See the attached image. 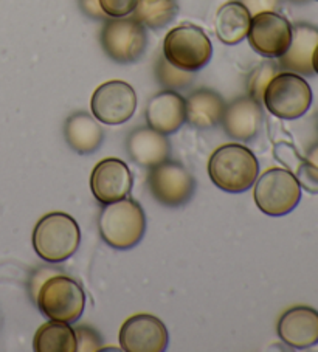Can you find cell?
<instances>
[{
    "label": "cell",
    "mask_w": 318,
    "mask_h": 352,
    "mask_svg": "<svg viewBox=\"0 0 318 352\" xmlns=\"http://www.w3.org/2000/svg\"><path fill=\"white\" fill-rule=\"evenodd\" d=\"M33 349L36 352H76L75 329L63 321H48L34 333Z\"/></svg>",
    "instance_id": "7402d4cb"
},
{
    "label": "cell",
    "mask_w": 318,
    "mask_h": 352,
    "mask_svg": "<svg viewBox=\"0 0 318 352\" xmlns=\"http://www.w3.org/2000/svg\"><path fill=\"white\" fill-rule=\"evenodd\" d=\"M126 146L131 159L148 169L168 160L171 155V144L167 135L151 129L149 126L132 131Z\"/></svg>",
    "instance_id": "ac0fdd59"
},
{
    "label": "cell",
    "mask_w": 318,
    "mask_h": 352,
    "mask_svg": "<svg viewBox=\"0 0 318 352\" xmlns=\"http://www.w3.org/2000/svg\"><path fill=\"white\" fill-rule=\"evenodd\" d=\"M318 45V28L309 23H297L292 27V41L287 52L278 58V67L284 72L310 76L314 75L312 69V54Z\"/></svg>",
    "instance_id": "e0dca14e"
},
{
    "label": "cell",
    "mask_w": 318,
    "mask_h": 352,
    "mask_svg": "<svg viewBox=\"0 0 318 352\" xmlns=\"http://www.w3.org/2000/svg\"><path fill=\"white\" fill-rule=\"evenodd\" d=\"M76 333V351L79 352H95L101 351L103 340L95 329L89 326H78Z\"/></svg>",
    "instance_id": "484cf974"
},
{
    "label": "cell",
    "mask_w": 318,
    "mask_h": 352,
    "mask_svg": "<svg viewBox=\"0 0 318 352\" xmlns=\"http://www.w3.org/2000/svg\"><path fill=\"white\" fill-rule=\"evenodd\" d=\"M252 14L241 2H227L216 14L218 38L225 45H236L247 38Z\"/></svg>",
    "instance_id": "44dd1931"
},
{
    "label": "cell",
    "mask_w": 318,
    "mask_h": 352,
    "mask_svg": "<svg viewBox=\"0 0 318 352\" xmlns=\"http://www.w3.org/2000/svg\"><path fill=\"white\" fill-rule=\"evenodd\" d=\"M64 135L73 151L87 155L101 146L104 132L98 120L92 115L87 112H75L65 121Z\"/></svg>",
    "instance_id": "ffe728a7"
},
{
    "label": "cell",
    "mask_w": 318,
    "mask_h": 352,
    "mask_svg": "<svg viewBox=\"0 0 318 352\" xmlns=\"http://www.w3.org/2000/svg\"><path fill=\"white\" fill-rule=\"evenodd\" d=\"M317 2H318V0H317Z\"/></svg>",
    "instance_id": "e575fe53"
},
{
    "label": "cell",
    "mask_w": 318,
    "mask_h": 352,
    "mask_svg": "<svg viewBox=\"0 0 318 352\" xmlns=\"http://www.w3.org/2000/svg\"><path fill=\"white\" fill-rule=\"evenodd\" d=\"M258 174V159L242 144H224L211 154L208 162V175L211 182L225 192L240 194L250 190Z\"/></svg>",
    "instance_id": "6da1fadb"
},
{
    "label": "cell",
    "mask_w": 318,
    "mask_h": 352,
    "mask_svg": "<svg viewBox=\"0 0 318 352\" xmlns=\"http://www.w3.org/2000/svg\"><path fill=\"white\" fill-rule=\"evenodd\" d=\"M255 184V202L267 216L279 217L289 214L301 200V186L295 174L289 169H267Z\"/></svg>",
    "instance_id": "8992f818"
},
{
    "label": "cell",
    "mask_w": 318,
    "mask_h": 352,
    "mask_svg": "<svg viewBox=\"0 0 318 352\" xmlns=\"http://www.w3.org/2000/svg\"><path fill=\"white\" fill-rule=\"evenodd\" d=\"M267 111L281 120H297L309 111L312 90L301 75L281 72L268 82L262 96Z\"/></svg>",
    "instance_id": "52a82bcc"
},
{
    "label": "cell",
    "mask_w": 318,
    "mask_h": 352,
    "mask_svg": "<svg viewBox=\"0 0 318 352\" xmlns=\"http://www.w3.org/2000/svg\"><path fill=\"white\" fill-rule=\"evenodd\" d=\"M277 74H279L278 65L272 63V60H266V63L256 67L247 80V92L250 98H253L261 104L266 87Z\"/></svg>",
    "instance_id": "d4e9b609"
},
{
    "label": "cell",
    "mask_w": 318,
    "mask_h": 352,
    "mask_svg": "<svg viewBox=\"0 0 318 352\" xmlns=\"http://www.w3.org/2000/svg\"><path fill=\"white\" fill-rule=\"evenodd\" d=\"M54 275H58V272L54 269H41L38 273H34L33 281H32V294H33L34 300H36V295H38L42 284H44L48 278H52Z\"/></svg>",
    "instance_id": "4dcf8cb0"
},
{
    "label": "cell",
    "mask_w": 318,
    "mask_h": 352,
    "mask_svg": "<svg viewBox=\"0 0 318 352\" xmlns=\"http://www.w3.org/2000/svg\"><path fill=\"white\" fill-rule=\"evenodd\" d=\"M262 118L264 115L261 104L247 95L225 104L221 123L229 137L240 142H250L258 135Z\"/></svg>",
    "instance_id": "9a60e30c"
},
{
    "label": "cell",
    "mask_w": 318,
    "mask_h": 352,
    "mask_svg": "<svg viewBox=\"0 0 318 352\" xmlns=\"http://www.w3.org/2000/svg\"><path fill=\"white\" fill-rule=\"evenodd\" d=\"M79 7H81L83 13L92 17V19H96V21L107 19V16L104 14V11L101 10L100 0H79Z\"/></svg>",
    "instance_id": "f546056e"
},
{
    "label": "cell",
    "mask_w": 318,
    "mask_h": 352,
    "mask_svg": "<svg viewBox=\"0 0 318 352\" xmlns=\"http://www.w3.org/2000/svg\"><path fill=\"white\" fill-rule=\"evenodd\" d=\"M120 348L126 352H163L168 348V329L160 318L137 314L120 329Z\"/></svg>",
    "instance_id": "7c38bea8"
},
{
    "label": "cell",
    "mask_w": 318,
    "mask_h": 352,
    "mask_svg": "<svg viewBox=\"0 0 318 352\" xmlns=\"http://www.w3.org/2000/svg\"><path fill=\"white\" fill-rule=\"evenodd\" d=\"M306 162L318 168V144H315V146L309 151L308 155H306Z\"/></svg>",
    "instance_id": "1f68e13d"
},
{
    "label": "cell",
    "mask_w": 318,
    "mask_h": 352,
    "mask_svg": "<svg viewBox=\"0 0 318 352\" xmlns=\"http://www.w3.org/2000/svg\"><path fill=\"white\" fill-rule=\"evenodd\" d=\"M36 305L48 320L75 323L84 314L85 292L75 279L65 275H54L42 284Z\"/></svg>",
    "instance_id": "277c9868"
},
{
    "label": "cell",
    "mask_w": 318,
    "mask_h": 352,
    "mask_svg": "<svg viewBox=\"0 0 318 352\" xmlns=\"http://www.w3.org/2000/svg\"><path fill=\"white\" fill-rule=\"evenodd\" d=\"M103 241L117 250H129L140 244L146 233V216L134 199L125 197L104 205L98 217Z\"/></svg>",
    "instance_id": "7a4b0ae2"
},
{
    "label": "cell",
    "mask_w": 318,
    "mask_h": 352,
    "mask_svg": "<svg viewBox=\"0 0 318 352\" xmlns=\"http://www.w3.org/2000/svg\"><path fill=\"white\" fill-rule=\"evenodd\" d=\"M145 117L151 129L173 135L187 121L185 100L174 90H163L149 100Z\"/></svg>",
    "instance_id": "2e32d148"
},
{
    "label": "cell",
    "mask_w": 318,
    "mask_h": 352,
    "mask_svg": "<svg viewBox=\"0 0 318 352\" xmlns=\"http://www.w3.org/2000/svg\"><path fill=\"white\" fill-rule=\"evenodd\" d=\"M156 76H157V81L160 82L167 90L187 87L188 84L193 81V74L177 69V67L168 63L165 56L158 58L157 60Z\"/></svg>",
    "instance_id": "cb8c5ba5"
},
{
    "label": "cell",
    "mask_w": 318,
    "mask_h": 352,
    "mask_svg": "<svg viewBox=\"0 0 318 352\" xmlns=\"http://www.w3.org/2000/svg\"><path fill=\"white\" fill-rule=\"evenodd\" d=\"M225 101L211 89H199L185 100L187 121L195 129H211L221 123Z\"/></svg>",
    "instance_id": "d6986e66"
},
{
    "label": "cell",
    "mask_w": 318,
    "mask_h": 352,
    "mask_svg": "<svg viewBox=\"0 0 318 352\" xmlns=\"http://www.w3.org/2000/svg\"><path fill=\"white\" fill-rule=\"evenodd\" d=\"M299 186H303L306 191L318 192V168L310 165L308 162H301L297 168V175Z\"/></svg>",
    "instance_id": "4316f807"
},
{
    "label": "cell",
    "mask_w": 318,
    "mask_h": 352,
    "mask_svg": "<svg viewBox=\"0 0 318 352\" xmlns=\"http://www.w3.org/2000/svg\"><path fill=\"white\" fill-rule=\"evenodd\" d=\"M101 10L107 17H126L136 8L137 0H100Z\"/></svg>",
    "instance_id": "83f0119b"
},
{
    "label": "cell",
    "mask_w": 318,
    "mask_h": 352,
    "mask_svg": "<svg viewBox=\"0 0 318 352\" xmlns=\"http://www.w3.org/2000/svg\"><path fill=\"white\" fill-rule=\"evenodd\" d=\"M92 113L104 124H123L137 109V94L125 81H107L98 87L90 101Z\"/></svg>",
    "instance_id": "8fae6325"
},
{
    "label": "cell",
    "mask_w": 318,
    "mask_h": 352,
    "mask_svg": "<svg viewBox=\"0 0 318 352\" xmlns=\"http://www.w3.org/2000/svg\"><path fill=\"white\" fill-rule=\"evenodd\" d=\"M132 184L134 179L129 168L123 160L115 157L96 163L90 175L92 192L101 205L117 202L129 196Z\"/></svg>",
    "instance_id": "4fadbf2b"
},
{
    "label": "cell",
    "mask_w": 318,
    "mask_h": 352,
    "mask_svg": "<svg viewBox=\"0 0 318 352\" xmlns=\"http://www.w3.org/2000/svg\"><path fill=\"white\" fill-rule=\"evenodd\" d=\"M240 2L252 16L264 11H277L281 5V0H240Z\"/></svg>",
    "instance_id": "f1b7e54d"
},
{
    "label": "cell",
    "mask_w": 318,
    "mask_h": 352,
    "mask_svg": "<svg viewBox=\"0 0 318 352\" xmlns=\"http://www.w3.org/2000/svg\"><path fill=\"white\" fill-rule=\"evenodd\" d=\"M148 186L158 204L168 208H179L193 197L195 180L182 163L168 159L149 168Z\"/></svg>",
    "instance_id": "9c48e42d"
},
{
    "label": "cell",
    "mask_w": 318,
    "mask_h": 352,
    "mask_svg": "<svg viewBox=\"0 0 318 352\" xmlns=\"http://www.w3.org/2000/svg\"><path fill=\"white\" fill-rule=\"evenodd\" d=\"M134 19L145 28L160 30L169 25L179 13L177 0H137L134 8Z\"/></svg>",
    "instance_id": "603a6c76"
},
{
    "label": "cell",
    "mask_w": 318,
    "mask_h": 352,
    "mask_svg": "<svg viewBox=\"0 0 318 352\" xmlns=\"http://www.w3.org/2000/svg\"><path fill=\"white\" fill-rule=\"evenodd\" d=\"M312 69H314V74L318 75V45L315 47L314 54H312Z\"/></svg>",
    "instance_id": "d6a6232c"
},
{
    "label": "cell",
    "mask_w": 318,
    "mask_h": 352,
    "mask_svg": "<svg viewBox=\"0 0 318 352\" xmlns=\"http://www.w3.org/2000/svg\"><path fill=\"white\" fill-rule=\"evenodd\" d=\"M81 242L75 217L67 213H48L36 223L33 232V248L36 254L47 263H63L76 253Z\"/></svg>",
    "instance_id": "3957f363"
},
{
    "label": "cell",
    "mask_w": 318,
    "mask_h": 352,
    "mask_svg": "<svg viewBox=\"0 0 318 352\" xmlns=\"http://www.w3.org/2000/svg\"><path fill=\"white\" fill-rule=\"evenodd\" d=\"M100 41L109 59L118 64L137 63L148 47L146 28L134 17L109 19L101 30Z\"/></svg>",
    "instance_id": "ba28073f"
},
{
    "label": "cell",
    "mask_w": 318,
    "mask_h": 352,
    "mask_svg": "<svg viewBox=\"0 0 318 352\" xmlns=\"http://www.w3.org/2000/svg\"><path fill=\"white\" fill-rule=\"evenodd\" d=\"M278 336L290 348H312L318 343V312L308 306L290 307L278 321Z\"/></svg>",
    "instance_id": "5bb4252c"
},
{
    "label": "cell",
    "mask_w": 318,
    "mask_h": 352,
    "mask_svg": "<svg viewBox=\"0 0 318 352\" xmlns=\"http://www.w3.org/2000/svg\"><path fill=\"white\" fill-rule=\"evenodd\" d=\"M298 2H299V0H298Z\"/></svg>",
    "instance_id": "836d02e7"
},
{
    "label": "cell",
    "mask_w": 318,
    "mask_h": 352,
    "mask_svg": "<svg viewBox=\"0 0 318 352\" xmlns=\"http://www.w3.org/2000/svg\"><path fill=\"white\" fill-rule=\"evenodd\" d=\"M163 56L180 70L195 74L210 63L213 56L211 41L195 25H179L171 30L163 41Z\"/></svg>",
    "instance_id": "5b68a950"
},
{
    "label": "cell",
    "mask_w": 318,
    "mask_h": 352,
    "mask_svg": "<svg viewBox=\"0 0 318 352\" xmlns=\"http://www.w3.org/2000/svg\"><path fill=\"white\" fill-rule=\"evenodd\" d=\"M248 42L253 50L267 59H278L287 52L292 41V23L277 11L252 16Z\"/></svg>",
    "instance_id": "30bf717a"
}]
</instances>
